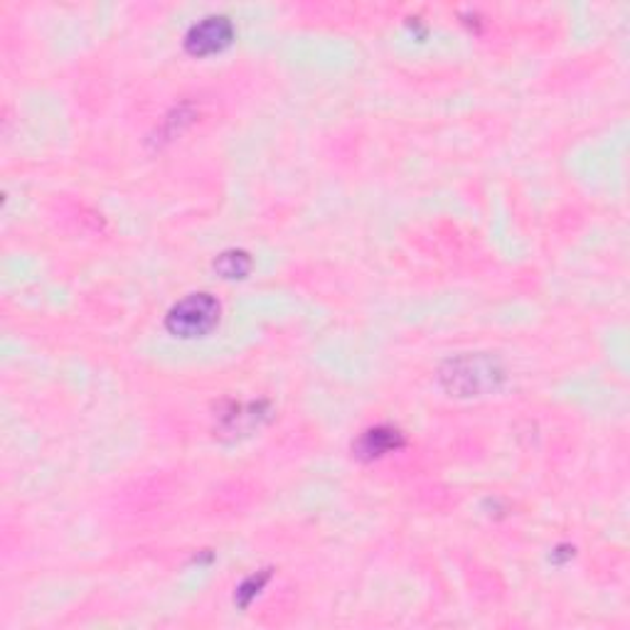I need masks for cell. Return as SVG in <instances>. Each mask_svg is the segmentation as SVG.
Here are the masks:
<instances>
[{
    "label": "cell",
    "instance_id": "cell-1",
    "mask_svg": "<svg viewBox=\"0 0 630 630\" xmlns=\"http://www.w3.org/2000/svg\"><path fill=\"white\" fill-rule=\"evenodd\" d=\"M505 372L490 355L468 353L449 360L441 369V385L456 397H483L500 387Z\"/></svg>",
    "mask_w": 630,
    "mask_h": 630
},
{
    "label": "cell",
    "instance_id": "cell-3",
    "mask_svg": "<svg viewBox=\"0 0 630 630\" xmlns=\"http://www.w3.org/2000/svg\"><path fill=\"white\" fill-rule=\"evenodd\" d=\"M232 40H234V25L230 23V18L210 15L190 27L188 37H185V47H188V53L192 55L208 57L222 53Z\"/></svg>",
    "mask_w": 630,
    "mask_h": 630
},
{
    "label": "cell",
    "instance_id": "cell-2",
    "mask_svg": "<svg viewBox=\"0 0 630 630\" xmlns=\"http://www.w3.org/2000/svg\"><path fill=\"white\" fill-rule=\"evenodd\" d=\"M217 320H220V303L210 294H190L170 308L165 328L175 338L192 340L212 333Z\"/></svg>",
    "mask_w": 630,
    "mask_h": 630
},
{
    "label": "cell",
    "instance_id": "cell-4",
    "mask_svg": "<svg viewBox=\"0 0 630 630\" xmlns=\"http://www.w3.org/2000/svg\"><path fill=\"white\" fill-rule=\"evenodd\" d=\"M401 443L399 431L395 429H387V427H377V429H369L363 433V439L357 441V456L363 458H379L385 456V453L395 451Z\"/></svg>",
    "mask_w": 630,
    "mask_h": 630
},
{
    "label": "cell",
    "instance_id": "cell-5",
    "mask_svg": "<svg viewBox=\"0 0 630 630\" xmlns=\"http://www.w3.org/2000/svg\"><path fill=\"white\" fill-rule=\"evenodd\" d=\"M214 268L222 274V278H244L250 274L252 259L246 252H224L217 256Z\"/></svg>",
    "mask_w": 630,
    "mask_h": 630
}]
</instances>
